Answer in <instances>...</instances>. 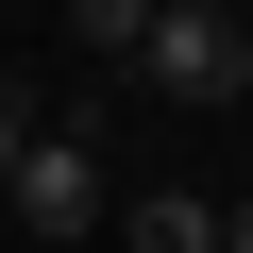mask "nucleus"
<instances>
[{"label":"nucleus","instance_id":"f257e3e1","mask_svg":"<svg viewBox=\"0 0 253 253\" xmlns=\"http://www.w3.org/2000/svg\"><path fill=\"white\" fill-rule=\"evenodd\" d=\"M135 84H152V101H236V84H253V17L152 0V34H135Z\"/></svg>","mask_w":253,"mask_h":253},{"label":"nucleus","instance_id":"f03ea898","mask_svg":"<svg viewBox=\"0 0 253 253\" xmlns=\"http://www.w3.org/2000/svg\"><path fill=\"white\" fill-rule=\"evenodd\" d=\"M0 203H17L34 236H101V135L84 118H34V152L0 169Z\"/></svg>","mask_w":253,"mask_h":253},{"label":"nucleus","instance_id":"7ed1b4c3","mask_svg":"<svg viewBox=\"0 0 253 253\" xmlns=\"http://www.w3.org/2000/svg\"><path fill=\"white\" fill-rule=\"evenodd\" d=\"M118 236H135V253H219V203H186V186H152V203L118 219Z\"/></svg>","mask_w":253,"mask_h":253},{"label":"nucleus","instance_id":"20e7f679","mask_svg":"<svg viewBox=\"0 0 253 253\" xmlns=\"http://www.w3.org/2000/svg\"><path fill=\"white\" fill-rule=\"evenodd\" d=\"M68 17V51H101V68H135V34H152V0H51Z\"/></svg>","mask_w":253,"mask_h":253},{"label":"nucleus","instance_id":"39448f33","mask_svg":"<svg viewBox=\"0 0 253 253\" xmlns=\"http://www.w3.org/2000/svg\"><path fill=\"white\" fill-rule=\"evenodd\" d=\"M17 152H34V101H17V84H0V169H17Z\"/></svg>","mask_w":253,"mask_h":253},{"label":"nucleus","instance_id":"423d86ee","mask_svg":"<svg viewBox=\"0 0 253 253\" xmlns=\"http://www.w3.org/2000/svg\"><path fill=\"white\" fill-rule=\"evenodd\" d=\"M219 253H253V203H219Z\"/></svg>","mask_w":253,"mask_h":253},{"label":"nucleus","instance_id":"0eeeda50","mask_svg":"<svg viewBox=\"0 0 253 253\" xmlns=\"http://www.w3.org/2000/svg\"><path fill=\"white\" fill-rule=\"evenodd\" d=\"M203 17H236V0H203Z\"/></svg>","mask_w":253,"mask_h":253}]
</instances>
